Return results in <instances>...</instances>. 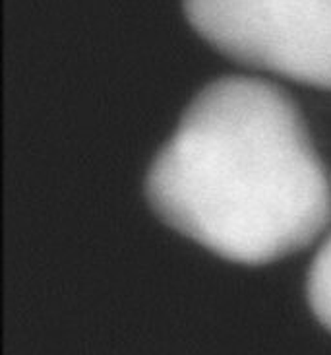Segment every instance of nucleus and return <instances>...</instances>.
Returning a JSON list of instances; mask_svg holds the SVG:
<instances>
[{
  "label": "nucleus",
  "mask_w": 331,
  "mask_h": 355,
  "mask_svg": "<svg viewBox=\"0 0 331 355\" xmlns=\"http://www.w3.org/2000/svg\"><path fill=\"white\" fill-rule=\"evenodd\" d=\"M182 10L238 64L331 89V0H182Z\"/></svg>",
  "instance_id": "nucleus-2"
},
{
  "label": "nucleus",
  "mask_w": 331,
  "mask_h": 355,
  "mask_svg": "<svg viewBox=\"0 0 331 355\" xmlns=\"http://www.w3.org/2000/svg\"><path fill=\"white\" fill-rule=\"evenodd\" d=\"M306 297L314 317L331 332V231L310 264Z\"/></svg>",
  "instance_id": "nucleus-3"
},
{
  "label": "nucleus",
  "mask_w": 331,
  "mask_h": 355,
  "mask_svg": "<svg viewBox=\"0 0 331 355\" xmlns=\"http://www.w3.org/2000/svg\"><path fill=\"white\" fill-rule=\"evenodd\" d=\"M145 198L184 237L238 264L308 247L331 221V179L283 87L227 76L192 99L155 155Z\"/></svg>",
  "instance_id": "nucleus-1"
}]
</instances>
